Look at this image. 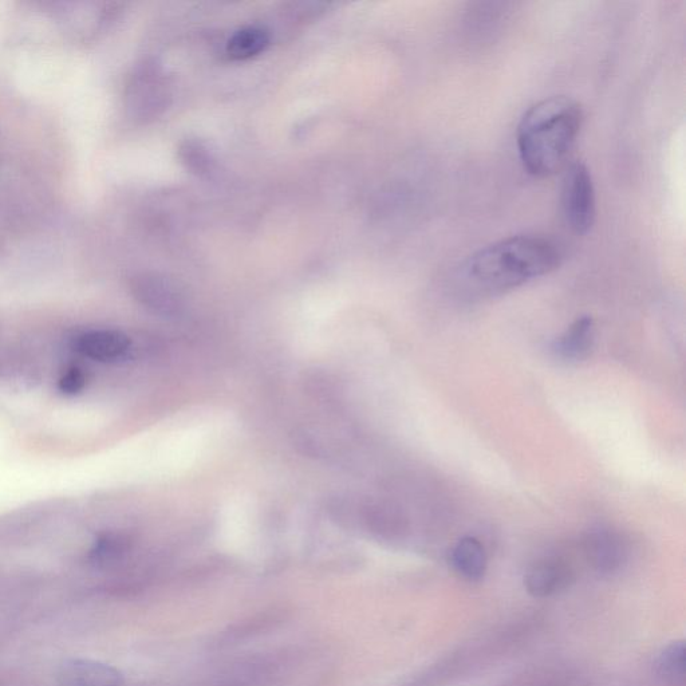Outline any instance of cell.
<instances>
[{
  "mask_svg": "<svg viewBox=\"0 0 686 686\" xmlns=\"http://www.w3.org/2000/svg\"><path fill=\"white\" fill-rule=\"evenodd\" d=\"M561 260V248L551 239L511 236L465 259L457 268V289L467 297H495L550 274Z\"/></svg>",
  "mask_w": 686,
  "mask_h": 686,
  "instance_id": "1",
  "label": "cell"
},
{
  "mask_svg": "<svg viewBox=\"0 0 686 686\" xmlns=\"http://www.w3.org/2000/svg\"><path fill=\"white\" fill-rule=\"evenodd\" d=\"M582 122L581 105L573 98L555 96L532 105L516 133L524 169L535 177L557 173L577 141Z\"/></svg>",
  "mask_w": 686,
  "mask_h": 686,
  "instance_id": "2",
  "label": "cell"
},
{
  "mask_svg": "<svg viewBox=\"0 0 686 686\" xmlns=\"http://www.w3.org/2000/svg\"><path fill=\"white\" fill-rule=\"evenodd\" d=\"M562 211L567 226L575 234L585 235L594 226L597 207L593 177L582 161H574L566 169L562 184Z\"/></svg>",
  "mask_w": 686,
  "mask_h": 686,
  "instance_id": "3",
  "label": "cell"
},
{
  "mask_svg": "<svg viewBox=\"0 0 686 686\" xmlns=\"http://www.w3.org/2000/svg\"><path fill=\"white\" fill-rule=\"evenodd\" d=\"M628 553L624 536L610 528H599L586 536L587 561L598 573L613 574L620 570L628 559Z\"/></svg>",
  "mask_w": 686,
  "mask_h": 686,
  "instance_id": "4",
  "label": "cell"
},
{
  "mask_svg": "<svg viewBox=\"0 0 686 686\" xmlns=\"http://www.w3.org/2000/svg\"><path fill=\"white\" fill-rule=\"evenodd\" d=\"M574 581L573 571L559 559H542L528 567L524 587L534 598L553 597L569 589Z\"/></svg>",
  "mask_w": 686,
  "mask_h": 686,
  "instance_id": "5",
  "label": "cell"
},
{
  "mask_svg": "<svg viewBox=\"0 0 686 686\" xmlns=\"http://www.w3.org/2000/svg\"><path fill=\"white\" fill-rule=\"evenodd\" d=\"M58 681L62 686H122L124 676L104 662L73 658L59 666Z\"/></svg>",
  "mask_w": 686,
  "mask_h": 686,
  "instance_id": "6",
  "label": "cell"
},
{
  "mask_svg": "<svg viewBox=\"0 0 686 686\" xmlns=\"http://www.w3.org/2000/svg\"><path fill=\"white\" fill-rule=\"evenodd\" d=\"M74 348L90 360L112 362L120 360L128 353L130 341L120 331L93 330L78 335Z\"/></svg>",
  "mask_w": 686,
  "mask_h": 686,
  "instance_id": "7",
  "label": "cell"
},
{
  "mask_svg": "<svg viewBox=\"0 0 686 686\" xmlns=\"http://www.w3.org/2000/svg\"><path fill=\"white\" fill-rule=\"evenodd\" d=\"M595 326L593 318L581 317L571 323L569 329L555 339L553 352L555 356L567 362L586 360L593 350Z\"/></svg>",
  "mask_w": 686,
  "mask_h": 686,
  "instance_id": "8",
  "label": "cell"
},
{
  "mask_svg": "<svg viewBox=\"0 0 686 686\" xmlns=\"http://www.w3.org/2000/svg\"><path fill=\"white\" fill-rule=\"evenodd\" d=\"M451 563L456 573L468 581H480L487 573L486 548L479 539L465 536L451 551Z\"/></svg>",
  "mask_w": 686,
  "mask_h": 686,
  "instance_id": "9",
  "label": "cell"
},
{
  "mask_svg": "<svg viewBox=\"0 0 686 686\" xmlns=\"http://www.w3.org/2000/svg\"><path fill=\"white\" fill-rule=\"evenodd\" d=\"M685 644L684 641L672 642L661 650L654 661V672L662 682L670 686H685Z\"/></svg>",
  "mask_w": 686,
  "mask_h": 686,
  "instance_id": "10",
  "label": "cell"
},
{
  "mask_svg": "<svg viewBox=\"0 0 686 686\" xmlns=\"http://www.w3.org/2000/svg\"><path fill=\"white\" fill-rule=\"evenodd\" d=\"M270 45V34L263 27L250 26L236 31L227 42V54L236 61H246L262 54Z\"/></svg>",
  "mask_w": 686,
  "mask_h": 686,
  "instance_id": "11",
  "label": "cell"
},
{
  "mask_svg": "<svg viewBox=\"0 0 686 686\" xmlns=\"http://www.w3.org/2000/svg\"><path fill=\"white\" fill-rule=\"evenodd\" d=\"M139 291L144 302L157 310L168 311L176 306V294L173 293L171 287L160 282L159 279H143Z\"/></svg>",
  "mask_w": 686,
  "mask_h": 686,
  "instance_id": "12",
  "label": "cell"
},
{
  "mask_svg": "<svg viewBox=\"0 0 686 686\" xmlns=\"http://www.w3.org/2000/svg\"><path fill=\"white\" fill-rule=\"evenodd\" d=\"M120 553L121 547L117 540L104 538L98 540L96 546L93 547L90 559L98 566L108 565V563L116 561Z\"/></svg>",
  "mask_w": 686,
  "mask_h": 686,
  "instance_id": "13",
  "label": "cell"
},
{
  "mask_svg": "<svg viewBox=\"0 0 686 686\" xmlns=\"http://www.w3.org/2000/svg\"><path fill=\"white\" fill-rule=\"evenodd\" d=\"M59 390L67 396H74L84 390L86 386V376L82 370L73 368L67 370L59 380Z\"/></svg>",
  "mask_w": 686,
  "mask_h": 686,
  "instance_id": "14",
  "label": "cell"
},
{
  "mask_svg": "<svg viewBox=\"0 0 686 686\" xmlns=\"http://www.w3.org/2000/svg\"><path fill=\"white\" fill-rule=\"evenodd\" d=\"M183 152L185 163L193 171L203 172L210 167V159H208L207 153H205L204 149H201L200 145H187V149H184Z\"/></svg>",
  "mask_w": 686,
  "mask_h": 686,
  "instance_id": "15",
  "label": "cell"
}]
</instances>
